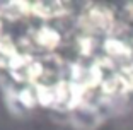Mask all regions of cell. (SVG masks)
Returning a JSON list of instances; mask_svg holds the SVG:
<instances>
[{"mask_svg": "<svg viewBox=\"0 0 133 130\" xmlns=\"http://www.w3.org/2000/svg\"><path fill=\"white\" fill-rule=\"evenodd\" d=\"M118 22L119 21L114 16V10L104 5H89L77 17V28L80 29V33L96 38L111 36L118 28Z\"/></svg>", "mask_w": 133, "mask_h": 130, "instance_id": "1", "label": "cell"}, {"mask_svg": "<svg viewBox=\"0 0 133 130\" xmlns=\"http://www.w3.org/2000/svg\"><path fill=\"white\" fill-rule=\"evenodd\" d=\"M101 50L102 55L113 60L119 69L133 63V43H128L118 34H111L104 38L101 41Z\"/></svg>", "mask_w": 133, "mask_h": 130, "instance_id": "2", "label": "cell"}, {"mask_svg": "<svg viewBox=\"0 0 133 130\" xmlns=\"http://www.w3.org/2000/svg\"><path fill=\"white\" fill-rule=\"evenodd\" d=\"M68 4L65 2H21L24 16H34L39 19L50 21V19H62L68 16L66 10Z\"/></svg>", "mask_w": 133, "mask_h": 130, "instance_id": "3", "label": "cell"}, {"mask_svg": "<svg viewBox=\"0 0 133 130\" xmlns=\"http://www.w3.org/2000/svg\"><path fill=\"white\" fill-rule=\"evenodd\" d=\"M70 120L77 128L80 130H94L101 123V113L99 106L92 103H82L74 111H70Z\"/></svg>", "mask_w": 133, "mask_h": 130, "instance_id": "4", "label": "cell"}, {"mask_svg": "<svg viewBox=\"0 0 133 130\" xmlns=\"http://www.w3.org/2000/svg\"><path fill=\"white\" fill-rule=\"evenodd\" d=\"M31 40L34 41L36 46L48 50V51H53L62 43V33L53 26H41L32 33Z\"/></svg>", "mask_w": 133, "mask_h": 130, "instance_id": "5", "label": "cell"}, {"mask_svg": "<svg viewBox=\"0 0 133 130\" xmlns=\"http://www.w3.org/2000/svg\"><path fill=\"white\" fill-rule=\"evenodd\" d=\"M17 57H19V51L14 41L9 36H0V69L10 70Z\"/></svg>", "mask_w": 133, "mask_h": 130, "instance_id": "6", "label": "cell"}]
</instances>
